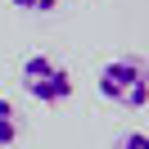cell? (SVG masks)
Wrapping results in <instances>:
<instances>
[{"label":"cell","instance_id":"obj_1","mask_svg":"<svg viewBox=\"0 0 149 149\" xmlns=\"http://www.w3.org/2000/svg\"><path fill=\"white\" fill-rule=\"evenodd\" d=\"M95 91L104 95L109 104H118V109H145L149 104V68L145 59H109V63L100 68V77H95Z\"/></svg>","mask_w":149,"mask_h":149},{"label":"cell","instance_id":"obj_3","mask_svg":"<svg viewBox=\"0 0 149 149\" xmlns=\"http://www.w3.org/2000/svg\"><path fill=\"white\" fill-rule=\"evenodd\" d=\"M23 136V122H18V109H14L5 95H0V149H9L14 140Z\"/></svg>","mask_w":149,"mask_h":149},{"label":"cell","instance_id":"obj_4","mask_svg":"<svg viewBox=\"0 0 149 149\" xmlns=\"http://www.w3.org/2000/svg\"><path fill=\"white\" fill-rule=\"evenodd\" d=\"M14 9H23V14H54L63 0H9Z\"/></svg>","mask_w":149,"mask_h":149},{"label":"cell","instance_id":"obj_2","mask_svg":"<svg viewBox=\"0 0 149 149\" xmlns=\"http://www.w3.org/2000/svg\"><path fill=\"white\" fill-rule=\"evenodd\" d=\"M18 81H23V91H27L36 104H63V100H72V72H68L59 59H50V54H27Z\"/></svg>","mask_w":149,"mask_h":149},{"label":"cell","instance_id":"obj_5","mask_svg":"<svg viewBox=\"0 0 149 149\" xmlns=\"http://www.w3.org/2000/svg\"><path fill=\"white\" fill-rule=\"evenodd\" d=\"M113 149H149V136H145V131H127Z\"/></svg>","mask_w":149,"mask_h":149}]
</instances>
